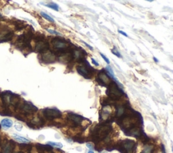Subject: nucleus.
I'll use <instances>...</instances> for the list:
<instances>
[{
	"mask_svg": "<svg viewBox=\"0 0 173 153\" xmlns=\"http://www.w3.org/2000/svg\"><path fill=\"white\" fill-rule=\"evenodd\" d=\"M112 53H113L114 55H115L116 56V57H119V58H121L122 57L121 54H120V52L118 51V49H116V47H114L113 48V49H112Z\"/></svg>",
	"mask_w": 173,
	"mask_h": 153,
	"instance_id": "412c9836",
	"label": "nucleus"
},
{
	"mask_svg": "<svg viewBox=\"0 0 173 153\" xmlns=\"http://www.w3.org/2000/svg\"><path fill=\"white\" fill-rule=\"evenodd\" d=\"M50 48L49 42L47 41L46 39L41 40V41H37V43L36 44L35 51L37 52H39V53H43L47 51Z\"/></svg>",
	"mask_w": 173,
	"mask_h": 153,
	"instance_id": "423d86ee",
	"label": "nucleus"
},
{
	"mask_svg": "<svg viewBox=\"0 0 173 153\" xmlns=\"http://www.w3.org/2000/svg\"><path fill=\"white\" fill-rule=\"evenodd\" d=\"M41 16L43 17L44 18H45L46 20H47L48 21H50V22H55L54 19L52 18L51 16H50L49 15L47 14V13H45L43 12V11H41Z\"/></svg>",
	"mask_w": 173,
	"mask_h": 153,
	"instance_id": "6ab92c4d",
	"label": "nucleus"
},
{
	"mask_svg": "<svg viewBox=\"0 0 173 153\" xmlns=\"http://www.w3.org/2000/svg\"><path fill=\"white\" fill-rule=\"evenodd\" d=\"M108 91H110V94L109 95L111 96L112 97L117 98L119 97L122 95V91L118 88V86H116V84L113 83L110 86V88L109 89Z\"/></svg>",
	"mask_w": 173,
	"mask_h": 153,
	"instance_id": "0eeeda50",
	"label": "nucleus"
},
{
	"mask_svg": "<svg viewBox=\"0 0 173 153\" xmlns=\"http://www.w3.org/2000/svg\"><path fill=\"white\" fill-rule=\"evenodd\" d=\"M118 32H119L120 34H122V35L123 36H126V37H129V36H128V34L126 33V32H123L122 31V30H118Z\"/></svg>",
	"mask_w": 173,
	"mask_h": 153,
	"instance_id": "393cba45",
	"label": "nucleus"
},
{
	"mask_svg": "<svg viewBox=\"0 0 173 153\" xmlns=\"http://www.w3.org/2000/svg\"><path fill=\"white\" fill-rule=\"evenodd\" d=\"M153 60H154V61H155V62L158 63V61H159V60H158V59H157V58L155 57H153Z\"/></svg>",
	"mask_w": 173,
	"mask_h": 153,
	"instance_id": "c85d7f7f",
	"label": "nucleus"
},
{
	"mask_svg": "<svg viewBox=\"0 0 173 153\" xmlns=\"http://www.w3.org/2000/svg\"><path fill=\"white\" fill-rule=\"evenodd\" d=\"M134 145H135V142H134L133 141L127 140L123 141V142H122V146L123 147V148L125 149L127 152H131L132 150H133Z\"/></svg>",
	"mask_w": 173,
	"mask_h": 153,
	"instance_id": "6e6552de",
	"label": "nucleus"
},
{
	"mask_svg": "<svg viewBox=\"0 0 173 153\" xmlns=\"http://www.w3.org/2000/svg\"><path fill=\"white\" fill-rule=\"evenodd\" d=\"M1 125L4 127V128H9L12 126L13 123L10 119H3L2 121H1Z\"/></svg>",
	"mask_w": 173,
	"mask_h": 153,
	"instance_id": "ddd939ff",
	"label": "nucleus"
},
{
	"mask_svg": "<svg viewBox=\"0 0 173 153\" xmlns=\"http://www.w3.org/2000/svg\"><path fill=\"white\" fill-rule=\"evenodd\" d=\"M88 153H94V152H93V150H89L88 152Z\"/></svg>",
	"mask_w": 173,
	"mask_h": 153,
	"instance_id": "c756f323",
	"label": "nucleus"
},
{
	"mask_svg": "<svg viewBox=\"0 0 173 153\" xmlns=\"http://www.w3.org/2000/svg\"><path fill=\"white\" fill-rule=\"evenodd\" d=\"M101 153H107L106 152H101Z\"/></svg>",
	"mask_w": 173,
	"mask_h": 153,
	"instance_id": "2f4dec72",
	"label": "nucleus"
},
{
	"mask_svg": "<svg viewBox=\"0 0 173 153\" xmlns=\"http://www.w3.org/2000/svg\"><path fill=\"white\" fill-rule=\"evenodd\" d=\"M69 119L71 120V121H73L74 123H81V121L83 120V117L80 115H76V114H73V113H69Z\"/></svg>",
	"mask_w": 173,
	"mask_h": 153,
	"instance_id": "9d476101",
	"label": "nucleus"
},
{
	"mask_svg": "<svg viewBox=\"0 0 173 153\" xmlns=\"http://www.w3.org/2000/svg\"><path fill=\"white\" fill-rule=\"evenodd\" d=\"M47 144L50 145V146H51L52 147H56V148H61L63 147V145L60 142H48Z\"/></svg>",
	"mask_w": 173,
	"mask_h": 153,
	"instance_id": "f3484780",
	"label": "nucleus"
},
{
	"mask_svg": "<svg viewBox=\"0 0 173 153\" xmlns=\"http://www.w3.org/2000/svg\"><path fill=\"white\" fill-rule=\"evenodd\" d=\"M13 137L16 140L18 141V142L20 143H22V144H27V143L30 142V141H29L28 139L25 138V137H22L20 136V135H18L17 134H13Z\"/></svg>",
	"mask_w": 173,
	"mask_h": 153,
	"instance_id": "f8f14e48",
	"label": "nucleus"
},
{
	"mask_svg": "<svg viewBox=\"0 0 173 153\" xmlns=\"http://www.w3.org/2000/svg\"><path fill=\"white\" fill-rule=\"evenodd\" d=\"M14 143L12 141H10L9 143H7L4 147L3 153H10L12 150V149L14 148Z\"/></svg>",
	"mask_w": 173,
	"mask_h": 153,
	"instance_id": "4468645a",
	"label": "nucleus"
},
{
	"mask_svg": "<svg viewBox=\"0 0 173 153\" xmlns=\"http://www.w3.org/2000/svg\"><path fill=\"white\" fill-rule=\"evenodd\" d=\"M20 109L23 111L25 114H31L37 111H38V109L33 104L31 103V102L24 101L23 103L20 104Z\"/></svg>",
	"mask_w": 173,
	"mask_h": 153,
	"instance_id": "20e7f679",
	"label": "nucleus"
},
{
	"mask_svg": "<svg viewBox=\"0 0 173 153\" xmlns=\"http://www.w3.org/2000/svg\"><path fill=\"white\" fill-rule=\"evenodd\" d=\"M52 44L53 46L58 50V52H60V53H64L66 50L68 49L69 45L67 42L64 40H62L59 38H55L52 40Z\"/></svg>",
	"mask_w": 173,
	"mask_h": 153,
	"instance_id": "f03ea898",
	"label": "nucleus"
},
{
	"mask_svg": "<svg viewBox=\"0 0 173 153\" xmlns=\"http://www.w3.org/2000/svg\"><path fill=\"white\" fill-rule=\"evenodd\" d=\"M43 113L45 117H46L47 119H52L54 118H58L62 116L61 111L59 110L56 109V108H47L43 110Z\"/></svg>",
	"mask_w": 173,
	"mask_h": 153,
	"instance_id": "7ed1b4c3",
	"label": "nucleus"
},
{
	"mask_svg": "<svg viewBox=\"0 0 173 153\" xmlns=\"http://www.w3.org/2000/svg\"><path fill=\"white\" fill-rule=\"evenodd\" d=\"M46 30L48 32H50V34H56V35H61V34L60 33V32H58L57 31H56V30H52V29H49V28H47Z\"/></svg>",
	"mask_w": 173,
	"mask_h": 153,
	"instance_id": "4be33fe9",
	"label": "nucleus"
},
{
	"mask_svg": "<svg viewBox=\"0 0 173 153\" xmlns=\"http://www.w3.org/2000/svg\"><path fill=\"white\" fill-rule=\"evenodd\" d=\"M87 146L88 147V148L90 149V150H93V145L91 144V143H87Z\"/></svg>",
	"mask_w": 173,
	"mask_h": 153,
	"instance_id": "bb28decb",
	"label": "nucleus"
},
{
	"mask_svg": "<svg viewBox=\"0 0 173 153\" xmlns=\"http://www.w3.org/2000/svg\"><path fill=\"white\" fill-rule=\"evenodd\" d=\"M12 22H13V24L15 25L16 29L17 30H18V31L22 30V29H24L25 27H26L27 26H28V24H26V23L24 22V21L18 20V19H16V20L13 21Z\"/></svg>",
	"mask_w": 173,
	"mask_h": 153,
	"instance_id": "1a4fd4ad",
	"label": "nucleus"
},
{
	"mask_svg": "<svg viewBox=\"0 0 173 153\" xmlns=\"http://www.w3.org/2000/svg\"><path fill=\"white\" fill-rule=\"evenodd\" d=\"M153 147L151 146H149V145H147L144 147L143 150V153H151V150H152Z\"/></svg>",
	"mask_w": 173,
	"mask_h": 153,
	"instance_id": "aec40b11",
	"label": "nucleus"
},
{
	"mask_svg": "<svg viewBox=\"0 0 173 153\" xmlns=\"http://www.w3.org/2000/svg\"><path fill=\"white\" fill-rule=\"evenodd\" d=\"M42 60L46 63H52L55 61L56 57L55 55L52 51H47L43 52L41 53Z\"/></svg>",
	"mask_w": 173,
	"mask_h": 153,
	"instance_id": "39448f33",
	"label": "nucleus"
},
{
	"mask_svg": "<svg viewBox=\"0 0 173 153\" xmlns=\"http://www.w3.org/2000/svg\"><path fill=\"white\" fill-rule=\"evenodd\" d=\"M106 69L107 71H108V72L109 73V74H110V76H111V78H112L113 79H114L115 80L117 81V80H116V78H115V75H114V71L112 70V67L108 66H108L106 67Z\"/></svg>",
	"mask_w": 173,
	"mask_h": 153,
	"instance_id": "a211bd4d",
	"label": "nucleus"
},
{
	"mask_svg": "<svg viewBox=\"0 0 173 153\" xmlns=\"http://www.w3.org/2000/svg\"><path fill=\"white\" fill-rule=\"evenodd\" d=\"M14 36V32L8 27H0V42H7L11 40Z\"/></svg>",
	"mask_w": 173,
	"mask_h": 153,
	"instance_id": "f257e3e1",
	"label": "nucleus"
},
{
	"mask_svg": "<svg viewBox=\"0 0 173 153\" xmlns=\"http://www.w3.org/2000/svg\"><path fill=\"white\" fill-rule=\"evenodd\" d=\"M45 5L47 7H50V8L53 9L56 11L59 10V6H58V5H57L55 3H50L49 4H45Z\"/></svg>",
	"mask_w": 173,
	"mask_h": 153,
	"instance_id": "dca6fc26",
	"label": "nucleus"
},
{
	"mask_svg": "<svg viewBox=\"0 0 173 153\" xmlns=\"http://www.w3.org/2000/svg\"><path fill=\"white\" fill-rule=\"evenodd\" d=\"M15 128H16V130H18V131H20L21 129H22V125H20V124H16L15 125Z\"/></svg>",
	"mask_w": 173,
	"mask_h": 153,
	"instance_id": "b1692460",
	"label": "nucleus"
},
{
	"mask_svg": "<svg viewBox=\"0 0 173 153\" xmlns=\"http://www.w3.org/2000/svg\"><path fill=\"white\" fill-rule=\"evenodd\" d=\"M91 61H92V63L95 65H96V66H99V65H100V64H99V63H98V61H97L96 60H95L94 59H93V58H91Z\"/></svg>",
	"mask_w": 173,
	"mask_h": 153,
	"instance_id": "a878e982",
	"label": "nucleus"
},
{
	"mask_svg": "<svg viewBox=\"0 0 173 153\" xmlns=\"http://www.w3.org/2000/svg\"><path fill=\"white\" fill-rule=\"evenodd\" d=\"M82 42H83V43H84V44H85V45H86V46H87V47H88V48H89V49H90L91 50H93V48L92 47H91V46L90 45V44H87V42H84V41H82Z\"/></svg>",
	"mask_w": 173,
	"mask_h": 153,
	"instance_id": "cd10ccee",
	"label": "nucleus"
},
{
	"mask_svg": "<svg viewBox=\"0 0 173 153\" xmlns=\"http://www.w3.org/2000/svg\"><path fill=\"white\" fill-rule=\"evenodd\" d=\"M0 17H2V16H1V13H0Z\"/></svg>",
	"mask_w": 173,
	"mask_h": 153,
	"instance_id": "7c9ffc66",
	"label": "nucleus"
},
{
	"mask_svg": "<svg viewBox=\"0 0 173 153\" xmlns=\"http://www.w3.org/2000/svg\"><path fill=\"white\" fill-rule=\"evenodd\" d=\"M100 80H102V82L106 84H108V83L110 82V78H108V75H107L106 74H105V73H101V74L100 75Z\"/></svg>",
	"mask_w": 173,
	"mask_h": 153,
	"instance_id": "2eb2a0df",
	"label": "nucleus"
},
{
	"mask_svg": "<svg viewBox=\"0 0 173 153\" xmlns=\"http://www.w3.org/2000/svg\"><path fill=\"white\" fill-rule=\"evenodd\" d=\"M100 55L102 56V57L103 58V59H104V61H106V62L107 63H108V64H109V63H110V60H109V59H108V58H107V57H106V55H104V54L102 53H100Z\"/></svg>",
	"mask_w": 173,
	"mask_h": 153,
	"instance_id": "5701e85b",
	"label": "nucleus"
},
{
	"mask_svg": "<svg viewBox=\"0 0 173 153\" xmlns=\"http://www.w3.org/2000/svg\"><path fill=\"white\" fill-rule=\"evenodd\" d=\"M77 71L79 72V74L83 75V76L85 77V78H89V71L87 70V69L85 67H83V66L77 67Z\"/></svg>",
	"mask_w": 173,
	"mask_h": 153,
	"instance_id": "9b49d317",
	"label": "nucleus"
},
{
	"mask_svg": "<svg viewBox=\"0 0 173 153\" xmlns=\"http://www.w3.org/2000/svg\"><path fill=\"white\" fill-rule=\"evenodd\" d=\"M18 153H22V152H19Z\"/></svg>",
	"mask_w": 173,
	"mask_h": 153,
	"instance_id": "473e14b6",
	"label": "nucleus"
}]
</instances>
